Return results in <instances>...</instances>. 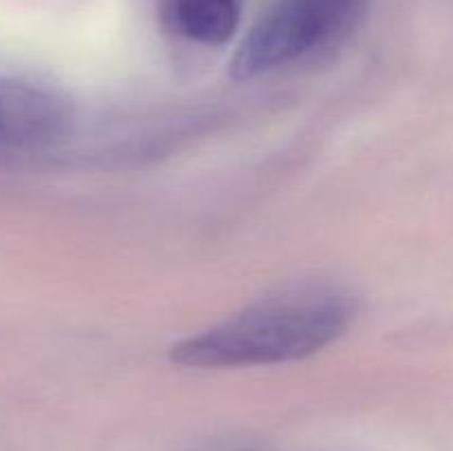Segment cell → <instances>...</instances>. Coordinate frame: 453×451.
<instances>
[{"label": "cell", "instance_id": "1", "mask_svg": "<svg viewBox=\"0 0 453 451\" xmlns=\"http://www.w3.org/2000/svg\"><path fill=\"white\" fill-rule=\"evenodd\" d=\"M354 318L348 294L332 286H299L257 301L173 348L188 367H250L299 361L334 343Z\"/></svg>", "mask_w": 453, "mask_h": 451}, {"label": "cell", "instance_id": "2", "mask_svg": "<svg viewBox=\"0 0 453 451\" xmlns=\"http://www.w3.org/2000/svg\"><path fill=\"white\" fill-rule=\"evenodd\" d=\"M365 0H274L239 44L230 71L250 80L288 66L348 34Z\"/></svg>", "mask_w": 453, "mask_h": 451}, {"label": "cell", "instance_id": "3", "mask_svg": "<svg viewBox=\"0 0 453 451\" xmlns=\"http://www.w3.org/2000/svg\"><path fill=\"white\" fill-rule=\"evenodd\" d=\"M69 122V104L60 93L0 73V150L42 149L60 140Z\"/></svg>", "mask_w": 453, "mask_h": 451}, {"label": "cell", "instance_id": "4", "mask_svg": "<svg viewBox=\"0 0 453 451\" xmlns=\"http://www.w3.org/2000/svg\"><path fill=\"white\" fill-rule=\"evenodd\" d=\"M173 22L186 38L202 44H226L242 22L239 0H168Z\"/></svg>", "mask_w": 453, "mask_h": 451}]
</instances>
